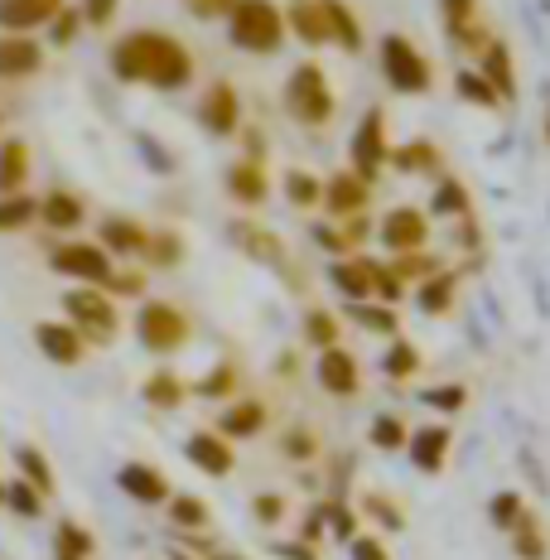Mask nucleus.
Wrapping results in <instances>:
<instances>
[{"mask_svg":"<svg viewBox=\"0 0 550 560\" xmlns=\"http://www.w3.org/2000/svg\"><path fill=\"white\" fill-rule=\"evenodd\" d=\"M112 73L121 83H155V88H184L194 78V58L179 39L160 30H136L112 49Z\"/></svg>","mask_w":550,"mask_h":560,"instance_id":"nucleus-1","label":"nucleus"},{"mask_svg":"<svg viewBox=\"0 0 550 560\" xmlns=\"http://www.w3.org/2000/svg\"><path fill=\"white\" fill-rule=\"evenodd\" d=\"M280 34H285V20H280L271 0H237L232 5V39H237V49L271 54L280 49Z\"/></svg>","mask_w":550,"mask_h":560,"instance_id":"nucleus-2","label":"nucleus"},{"mask_svg":"<svg viewBox=\"0 0 550 560\" xmlns=\"http://www.w3.org/2000/svg\"><path fill=\"white\" fill-rule=\"evenodd\" d=\"M63 310L73 319V329L83 338H97V343H112L116 338V305L107 300L102 285H78L63 295Z\"/></svg>","mask_w":550,"mask_h":560,"instance_id":"nucleus-3","label":"nucleus"},{"mask_svg":"<svg viewBox=\"0 0 550 560\" xmlns=\"http://www.w3.org/2000/svg\"><path fill=\"white\" fill-rule=\"evenodd\" d=\"M290 112L300 116L304 126H319L333 116V92H329V78H324L319 63H300L295 73H290V92H285Z\"/></svg>","mask_w":550,"mask_h":560,"instance_id":"nucleus-4","label":"nucleus"},{"mask_svg":"<svg viewBox=\"0 0 550 560\" xmlns=\"http://www.w3.org/2000/svg\"><path fill=\"white\" fill-rule=\"evenodd\" d=\"M136 329H140V343H145L150 353H174V348L189 343V319H184L174 305H165V300H150V305L140 310Z\"/></svg>","mask_w":550,"mask_h":560,"instance_id":"nucleus-5","label":"nucleus"},{"mask_svg":"<svg viewBox=\"0 0 550 560\" xmlns=\"http://www.w3.org/2000/svg\"><path fill=\"white\" fill-rule=\"evenodd\" d=\"M382 68H386V83L401 88V92H425L430 88V63L420 58V49L401 34L382 44Z\"/></svg>","mask_w":550,"mask_h":560,"instance_id":"nucleus-6","label":"nucleus"},{"mask_svg":"<svg viewBox=\"0 0 550 560\" xmlns=\"http://www.w3.org/2000/svg\"><path fill=\"white\" fill-rule=\"evenodd\" d=\"M54 271L58 276H73V280H92V285H102V280L112 276V256L97 247V242H63V247H54Z\"/></svg>","mask_w":550,"mask_h":560,"instance_id":"nucleus-7","label":"nucleus"},{"mask_svg":"<svg viewBox=\"0 0 550 560\" xmlns=\"http://www.w3.org/2000/svg\"><path fill=\"white\" fill-rule=\"evenodd\" d=\"M34 343H39V353L49 358V363L58 368H73V363H83V348H87V338L73 329V324H39L34 329Z\"/></svg>","mask_w":550,"mask_h":560,"instance_id":"nucleus-8","label":"nucleus"},{"mask_svg":"<svg viewBox=\"0 0 550 560\" xmlns=\"http://www.w3.org/2000/svg\"><path fill=\"white\" fill-rule=\"evenodd\" d=\"M386 165V140H382V112H367L353 136V174L372 184V174Z\"/></svg>","mask_w":550,"mask_h":560,"instance_id":"nucleus-9","label":"nucleus"},{"mask_svg":"<svg viewBox=\"0 0 550 560\" xmlns=\"http://www.w3.org/2000/svg\"><path fill=\"white\" fill-rule=\"evenodd\" d=\"M44 68V49L30 34H0V78L15 83V78H34Z\"/></svg>","mask_w":550,"mask_h":560,"instance_id":"nucleus-10","label":"nucleus"},{"mask_svg":"<svg viewBox=\"0 0 550 560\" xmlns=\"http://www.w3.org/2000/svg\"><path fill=\"white\" fill-rule=\"evenodd\" d=\"M63 10V0H0V34H30Z\"/></svg>","mask_w":550,"mask_h":560,"instance_id":"nucleus-11","label":"nucleus"},{"mask_svg":"<svg viewBox=\"0 0 550 560\" xmlns=\"http://www.w3.org/2000/svg\"><path fill=\"white\" fill-rule=\"evenodd\" d=\"M425 218L416 213V208H396V213H386V223H382V242L391 252H420L425 247Z\"/></svg>","mask_w":550,"mask_h":560,"instance_id":"nucleus-12","label":"nucleus"},{"mask_svg":"<svg viewBox=\"0 0 550 560\" xmlns=\"http://www.w3.org/2000/svg\"><path fill=\"white\" fill-rule=\"evenodd\" d=\"M319 198H329V213L338 218H353L367 208V198H372V184L367 179H358V174H333L329 184H324V194Z\"/></svg>","mask_w":550,"mask_h":560,"instance_id":"nucleus-13","label":"nucleus"},{"mask_svg":"<svg viewBox=\"0 0 550 560\" xmlns=\"http://www.w3.org/2000/svg\"><path fill=\"white\" fill-rule=\"evenodd\" d=\"M319 382L329 387L333 396H353L358 392V358L348 348H324L319 358Z\"/></svg>","mask_w":550,"mask_h":560,"instance_id":"nucleus-14","label":"nucleus"},{"mask_svg":"<svg viewBox=\"0 0 550 560\" xmlns=\"http://www.w3.org/2000/svg\"><path fill=\"white\" fill-rule=\"evenodd\" d=\"M377 276H382V266H372L367 256H353V261H338L333 266V285L343 290V295H353V300H372V295H377Z\"/></svg>","mask_w":550,"mask_h":560,"instance_id":"nucleus-15","label":"nucleus"},{"mask_svg":"<svg viewBox=\"0 0 550 560\" xmlns=\"http://www.w3.org/2000/svg\"><path fill=\"white\" fill-rule=\"evenodd\" d=\"M237 121H242L237 92H232L227 83H213V92L203 97V126H208L213 136H232V131H237Z\"/></svg>","mask_w":550,"mask_h":560,"instance_id":"nucleus-16","label":"nucleus"},{"mask_svg":"<svg viewBox=\"0 0 550 560\" xmlns=\"http://www.w3.org/2000/svg\"><path fill=\"white\" fill-rule=\"evenodd\" d=\"M121 488L136 498V503H169L165 474L150 469V464H126V469H121Z\"/></svg>","mask_w":550,"mask_h":560,"instance_id":"nucleus-17","label":"nucleus"},{"mask_svg":"<svg viewBox=\"0 0 550 560\" xmlns=\"http://www.w3.org/2000/svg\"><path fill=\"white\" fill-rule=\"evenodd\" d=\"M83 213H87V208H83V198H78V194L54 189V194L39 198V218H44V223H49L54 232H73L78 223H83Z\"/></svg>","mask_w":550,"mask_h":560,"instance_id":"nucleus-18","label":"nucleus"},{"mask_svg":"<svg viewBox=\"0 0 550 560\" xmlns=\"http://www.w3.org/2000/svg\"><path fill=\"white\" fill-rule=\"evenodd\" d=\"M30 179V145L25 140H0V194H25Z\"/></svg>","mask_w":550,"mask_h":560,"instance_id":"nucleus-19","label":"nucleus"},{"mask_svg":"<svg viewBox=\"0 0 550 560\" xmlns=\"http://www.w3.org/2000/svg\"><path fill=\"white\" fill-rule=\"evenodd\" d=\"M145 237L150 232L131 223V218H107L97 232V242H102V252H121V256H136V252H145Z\"/></svg>","mask_w":550,"mask_h":560,"instance_id":"nucleus-20","label":"nucleus"},{"mask_svg":"<svg viewBox=\"0 0 550 560\" xmlns=\"http://www.w3.org/2000/svg\"><path fill=\"white\" fill-rule=\"evenodd\" d=\"M290 30H295L304 44H329V10H324V0H300V5H290Z\"/></svg>","mask_w":550,"mask_h":560,"instance_id":"nucleus-21","label":"nucleus"},{"mask_svg":"<svg viewBox=\"0 0 550 560\" xmlns=\"http://www.w3.org/2000/svg\"><path fill=\"white\" fill-rule=\"evenodd\" d=\"M189 459L203 474H213V478L232 474V450H227V440H222V435H194L189 440Z\"/></svg>","mask_w":550,"mask_h":560,"instance_id":"nucleus-22","label":"nucleus"},{"mask_svg":"<svg viewBox=\"0 0 550 560\" xmlns=\"http://www.w3.org/2000/svg\"><path fill=\"white\" fill-rule=\"evenodd\" d=\"M444 454H449V430H444V425H425V430H416V435H411V459L425 474L440 469Z\"/></svg>","mask_w":550,"mask_h":560,"instance_id":"nucleus-23","label":"nucleus"},{"mask_svg":"<svg viewBox=\"0 0 550 560\" xmlns=\"http://www.w3.org/2000/svg\"><path fill=\"white\" fill-rule=\"evenodd\" d=\"M227 189H232V198L237 203H261L266 198V170L256 165V160H247V165H232V174H227Z\"/></svg>","mask_w":550,"mask_h":560,"instance_id":"nucleus-24","label":"nucleus"},{"mask_svg":"<svg viewBox=\"0 0 550 560\" xmlns=\"http://www.w3.org/2000/svg\"><path fill=\"white\" fill-rule=\"evenodd\" d=\"M261 425H266V406L261 401H237L227 416H222V435H232V440H247Z\"/></svg>","mask_w":550,"mask_h":560,"instance_id":"nucleus-25","label":"nucleus"},{"mask_svg":"<svg viewBox=\"0 0 550 560\" xmlns=\"http://www.w3.org/2000/svg\"><path fill=\"white\" fill-rule=\"evenodd\" d=\"M39 218V198L30 194H0V232H20Z\"/></svg>","mask_w":550,"mask_h":560,"instance_id":"nucleus-26","label":"nucleus"},{"mask_svg":"<svg viewBox=\"0 0 550 560\" xmlns=\"http://www.w3.org/2000/svg\"><path fill=\"white\" fill-rule=\"evenodd\" d=\"M54 551L63 560H87L92 551H97V541H92V532H83L78 522H63L58 536H54Z\"/></svg>","mask_w":550,"mask_h":560,"instance_id":"nucleus-27","label":"nucleus"},{"mask_svg":"<svg viewBox=\"0 0 550 560\" xmlns=\"http://www.w3.org/2000/svg\"><path fill=\"white\" fill-rule=\"evenodd\" d=\"M15 464H20V478H25L30 488H39V493H54V469H49V459H44L34 445H25L15 454Z\"/></svg>","mask_w":550,"mask_h":560,"instance_id":"nucleus-28","label":"nucleus"},{"mask_svg":"<svg viewBox=\"0 0 550 560\" xmlns=\"http://www.w3.org/2000/svg\"><path fill=\"white\" fill-rule=\"evenodd\" d=\"M145 401L160 406V411H174V406L184 401V382L174 377V372H155V377L145 382Z\"/></svg>","mask_w":550,"mask_h":560,"instance_id":"nucleus-29","label":"nucleus"},{"mask_svg":"<svg viewBox=\"0 0 550 560\" xmlns=\"http://www.w3.org/2000/svg\"><path fill=\"white\" fill-rule=\"evenodd\" d=\"M512 536H517V556L522 560H546V532L536 527L531 512H522L517 527H512Z\"/></svg>","mask_w":550,"mask_h":560,"instance_id":"nucleus-30","label":"nucleus"},{"mask_svg":"<svg viewBox=\"0 0 550 560\" xmlns=\"http://www.w3.org/2000/svg\"><path fill=\"white\" fill-rule=\"evenodd\" d=\"M483 78L493 83L498 97H507V92H512V63H507V49H502V44L483 49Z\"/></svg>","mask_w":550,"mask_h":560,"instance_id":"nucleus-31","label":"nucleus"},{"mask_svg":"<svg viewBox=\"0 0 550 560\" xmlns=\"http://www.w3.org/2000/svg\"><path fill=\"white\" fill-rule=\"evenodd\" d=\"M169 517H174V527L198 532V527H203V522H208V508H203V498L179 493V498H169Z\"/></svg>","mask_w":550,"mask_h":560,"instance_id":"nucleus-32","label":"nucleus"},{"mask_svg":"<svg viewBox=\"0 0 550 560\" xmlns=\"http://www.w3.org/2000/svg\"><path fill=\"white\" fill-rule=\"evenodd\" d=\"M237 237H242V247H247L256 261H271L280 266V247H276V237L271 232H261V228H237Z\"/></svg>","mask_w":550,"mask_h":560,"instance_id":"nucleus-33","label":"nucleus"},{"mask_svg":"<svg viewBox=\"0 0 550 560\" xmlns=\"http://www.w3.org/2000/svg\"><path fill=\"white\" fill-rule=\"evenodd\" d=\"M5 503L20 512V517H39V508H44V493L39 488H30L25 478H20V483H10L5 488Z\"/></svg>","mask_w":550,"mask_h":560,"instance_id":"nucleus-34","label":"nucleus"},{"mask_svg":"<svg viewBox=\"0 0 550 560\" xmlns=\"http://www.w3.org/2000/svg\"><path fill=\"white\" fill-rule=\"evenodd\" d=\"M145 256L155 266H174L184 256V242L174 237V232H155V237H145Z\"/></svg>","mask_w":550,"mask_h":560,"instance_id":"nucleus-35","label":"nucleus"},{"mask_svg":"<svg viewBox=\"0 0 550 560\" xmlns=\"http://www.w3.org/2000/svg\"><path fill=\"white\" fill-rule=\"evenodd\" d=\"M396 165L411 170V174H425V170L440 165V150L435 145H406V150H396Z\"/></svg>","mask_w":550,"mask_h":560,"instance_id":"nucleus-36","label":"nucleus"},{"mask_svg":"<svg viewBox=\"0 0 550 560\" xmlns=\"http://www.w3.org/2000/svg\"><path fill=\"white\" fill-rule=\"evenodd\" d=\"M420 305H425L430 314H444V310L454 305V280L449 276H435L425 290H420Z\"/></svg>","mask_w":550,"mask_h":560,"instance_id":"nucleus-37","label":"nucleus"},{"mask_svg":"<svg viewBox=\"0 0 550 560\" xmlns=\"http://www.w3.org/2000/svg\"><path fill=\"white\" fill-rule=\"evenodd\" d=\"M324 10H329V39L338 34V39L348 44V49H358V25H353V15H348L338 0H324Z\"/></svg>","mask_w":550,"mask_h":560,"instance_id":"nucleus-38","label":"nucleus"},{"mask_svg":"<svg viewBox=\"0 0 550 560\" xmlns=\"http://www.w3.org/2000/svg\"><path fill=\"white\" fill-rule=\"evenodd\" d=\"M285 194L290 198H295V203L300 208H314V203H319V194H324V184L319 179H309V174H285Z\"/></svg>","mask_w":550,"mask_h":560,"instance_id":"nucleus-39","label":"nucleus"},{"mask_svg":"<svg viewBox=\"0 0 550 560\" xmlns=\"http://www.w3.org/2000/svg\"><path fill=\"white\" fill-rule=\"evenodd\" d=\"M304 334H309V343L333 348V338H338V319H333V314H324V310H314L309 319H304Z\"/></svg>","mask_w":550,"mask_h":560,"instance_id":"nucleus-40","label":"nucleus"},{"mask_svg":"<svg viewBox=\"0 0 550 560\" xmlns=\"http://www.w3.org/2000/svg\"><path fill=\"white\" fill-rule=\"evenodd\" d=\"M372 440H377L382 450H401L406 445V425L396 416H377V425H372Z\"/></svg>","mask_w":550,"mask_h":560,"instance_id":"nucleus-41","label":"nucleus"},{"mask_svg":"<svg viewBox=\"0 0 550 560\" xmlns=\"http://www.w3.org/2000/svg\"><path fill=\"white\" fill-rule=\"evenodd\" d=\"M416 368H420V353L411 343H396L391 353H386V372H391V377H411Z\"/></svg>","mask_w":550,"mask_h":560,"instance_id":"nucleus-42","label":"nucleus"},{"mask_svg":"<svg viewBox=\"0 0 550 560\" xmlns=\"http://www.w3.org/2000/svg\"><path fill=\"white\" fill-rule=\"evenodd\" d=\"M522 512H526V503H522V498L517 493H498L493 498V522H498V527H517V517H522Z\"/></svg>","mask_w":550,"mask_h":560,"instance_id":"nucleus-43","label":"nucleus"},{"mask_svg":"<svg viewBox=\"0 0 550 560\" xmlns=\"http://www.w3.org/2000/svg\"><path fill=\"white\" fill-rule=\"evenodd\" d=\"M83 30V15L78 10H58V15L49 20V34H54V44H73V34Z\"/></svg>","mask_w":550,"mask_h":560,"instance_id":"nucleus-44","label":"nucleus"},{"mask_svg":"<svg viewBox=\"0 0 550 560\" xmlns=\"http://www.w3.org/2000/svg\"><path fill=\"white\" fill-rule=\"evenodd\" d=\"M459 88H464V97H468V102H483V107H498V92H493V83H488V78L464 73V78H459Z\"/></svg>","mask_w":550,"mask_h":560,"instance_id":"nucleus-45","label":"nucleus"},{"mask_svg":"<svg viewBox=\"0 0 550 560\" xmlns=\"http://www.w3.org/2000/svg\"><path fill=\"white\" fill-rule=\"evenodd\" d=\"M435 208H440V213H468V194L449 179V184H440V189H435Z\"/></svg>","mask_w":550,"mask_h":560,"instance_id":"nucleus-46","label":"nucleus"},{"mask_svg":"<svg viewBox=\"0 0 550 560\" xmlns=\"http://www.w3.org/2000/svg\"><path fill=\"white\" fill-rule=\"evenodd\" d=\"M102 285L112 290V295H140L145 290V276H136V271H112Z\"/></svg>","mask_w":550,"mask_h":560,"instance_id":"nucleus-47","label":"nucleus"},{"mask_svg":"<svg viewBox=\"0 0 550 560\" xmlns=\"http://www.w3.org/2000/svg\"><path fill=\"white\" fill-rule=\"evenodd\" d=\"M425 406H435V411H459V406H464V387H430Z\"/></svg>","mask_w":550,"mask_h":560,"instance_id":"nucleus-48","label":"nucleus"},{"mask_svg":"<svg viewBox=\"0 0 550 560\" xmlns=\"http://www.w3.org/2000/svg\"><path fill=\"white\" fill-rule=\"evenodd\" d=\"M78 15L87 20V25H112V15H116V0H83V10H78Z\"/></svg>","mask_w":550,"mask_h":560,"instance_id":"nucleus-49","label":"nucleus"},{"mask_svg":"<svg viewBox=\"0 0 550 560\" xmlns=\"http://www.w3.org/2000/svg\"><path fill=\"white\" fill-rule=\"evenodd\" d=\"M358 319H362V329H377V334H391L396 329V314L391 310H367V305H362Z\"/></svg>","mask_w":550,"mask_h":560,"instance_id":"nucleus-50","label":"nucleus"},{"mask_svg":"<svg viewBox=\"0 0 550 560\" xmlns=\"http://www.w3.org/2000/svg\"><path fill=\"white\" fill-rule=\"evenodd\" d=\"M256 517H261V522H280V517H285V498L261 493V498H256Z\"/></svg>","mask_w":550,"mask_h":560,"instance_id":"nucleus-51","label":"nucleus"},{"mask_svg":"<svg viewBox=\"0 0 550 560\" xmlns=\"http://www.w3.org/2000/svg\"><path fill=\"white\" fill-rule=\"evenodd\" d=\"M444 10H449L454 30H459V34H468V15H473V0H444Z\"/></svg>","mask_w":550,"mask_h":560,"instance_id":"nucleus-52","label":"nucleus"},{"mask_svg":"<svg viewBox=\"0 0 550 560\" xmlns=\"http://www.w3.org/2000/svg\"><path fill=\"white\" fill-rule=\"evenodd\" d=\"M353 560H386V546L372 541V536H358V541H353Z\"/></svg>","mask_w":550,"mask_h":560,"instance_id":"nucleus-53","label":"nucleus"},{"mask_svg":"<svg viewBox=\"0 0 550 560\" xmlns=\"http://www.w3.org/2000/svg\"><path fill=\"white\" fill-rule=\"evenodd\" d=\"M232 5H237V0H189L194 15H227Z\"/></svg>","mask_w":550,"mask_h":560,"instance_id":"nucleus-54","label":"nucleus"},{"mask_svg":"<svg viewBox=\"0 0 550 560\" xmlns=\"http://www.w3.org/2000/svg\"><path fill=\"white\" fill-rule=\"evenodd\" d=\"M367 508H372V512H377V517L386 522V527H401V517H396V508H391V503H386V498H367Z\"/></svg>","mask_w":550,"mask_h":560,"instance_id":"nucleus-55","label":"nucleus"},{"mask_svg":"<svg viewBox=\"0 0 550 560\" xmlns=\"http://www.w3.org/2000/svg\"><path fill=\"white\" fill-rule=\"evenodd\" d=\"M285 454H295V459H304V454H314V440H309V435H304V430H300L295 440H285Z\"/></svg>","mask_w":550,"mask_h":560,"instance_id":"nucleus-56","label":"nucleus"},{"mask_svg":"<svg viewBox=\"0 0 550 560\" xmlns=\"http://www.w3.org/2000/svg\"><path fill=\"white\" fill-rule=\"evenodd\" d=\"M227 387H232V372L222 368L218 377H208V382H203V396H218V392H227Z\"/></svg>","mask_w":550,"mask_h":560,"instance_id":"nucleus-57","label":"nucleus"},{"mask_svg":"<svg viewBox=\"0 0 550 560\" xmlns=\"http://www.w3.org/2000/svg\"><path fill=\"white\" fill-rule=\"evenodd\" d=\"M276 556H280V560H314L309 546H276Z\"/></svg>","mask_w":550,"mask_h":560,"instance_id":"nucleus-58","label":"nucleus"},{"mask_svg":"<svg viewBox=\"0 0 550 560\" xmlns=\"http://www.w3.org/2000/svg\"><path fill=\"white\" fill-rule=\"evenodd\" d=\"M174 560H194V556H184V551H174Z\"/></svg>","mask_w":550,"mask_h":560,"instance_id":"nucleus-59","label":"nucleus"},{"mask_svg":"<svg viewBox=\"0 0 550 560\" xmlns=\"http://www.w3.org/2000/svg\"><path fill=\"white\" fill-rule=\"evenodd\" d=\"M0 503H5V483H0Z\"/></svg>","mask_w":550,"mask_h":560,"instance_id":"nucleus-60","label":"nucleus"},{"mask_svg":"<svg viewBox=\"0 0 550 560\" xmlns=\"http://www.w3.org/2000/svg\"><path fill=\"white\" fill-rule=\"evenodd\" d=\"M58 560H63V556H58Z\"/></svg>","mask_w":550,"mask_h":560,"instance_id":"nucleus-61","label":"nucleus"},{"mask_svg":"<svg viewBox=\"0 0 550 560\" xmlns=\"http://www.w3.org/2000/svg\"><path fill=\"white\" fill-rule=\"evenodd\" d=\"M546 136H550V131H546Z\"/></svg>","mask_w":550,"mask_h":560,"instance_id":"nucleus-62","label":"nucleus"}]
</instances>
